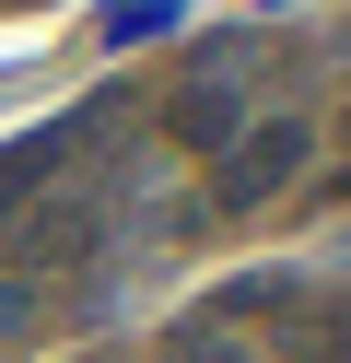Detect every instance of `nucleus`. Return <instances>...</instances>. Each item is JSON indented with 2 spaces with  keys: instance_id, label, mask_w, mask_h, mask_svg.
<instances>
[{
  "instance_id": "nucleus-1",
  "label": "nucleus",
  "mask_w": 351,
  "mask_h": 363,
  "mask_svg": "<svg viewBox=\"0 0 351 363\" xmlns=\"http://www.w3.org/2000/svg\"><path fill=\"white\" fill-rule=\"evenodd\" d=\"M94 235H106V211L82 199H23V211H0V281H59L70 258H94Z\"/></svg>"
},
{
  "instance_id": "nucleus-2",
  "label": "nucleus",
  "mask_w": 351,
  "mask_h": 363,
  "mask_svg": "<svg viewBox=\"0 0 351 363\" xmlns=\"http://www.w3.org/2000/svg\"><path fill=\"white\" fill-rule=\"evenodd\" d=\"M293 164H304V129L293 118H281V129H246V141L223 152V188H211V199H223V211H257L269 188H293Z\"/></svg>"
},
{
  "instance_id": "nucleus-3",
  "label": "nucleus",
  "mask_w": 351,
  "mask_h": 363,
  "mask_svg": "<svg viewBox=\"0 0 351 363\" xmlns=\"http://www.w3.org/2000/svg\"><path fill=\"white\" fill-rule=\"evenodd\" d=\"M164 141H187V152H234V141H246L234 82H176V94H164Z\"/></svg>"
},
{
  "instance_id": "nucleus-4",
  "label": "nucleus",
  "mask_w": 351,
  "mask_h": 363,
  "mask_svg": "<svg viewBox=\"0 0 351 363\" xmlns=\"http://www.w3.org/2000/svg\"><path fill=\"white\" fill-rule=\"evenodd\" d=\"M293 363H351V293H328V305L293 316Z\"/></svg>"
},
{
  "instance_id": "nucleus-5",
  "label": "nucleus",
  "mask_w": 351,
  "mask_h": 363,
  "mask_svg": "<svg viewBox=\"0 0 351 363\" xmlns=\"http://www.w3.org/2000/svg\"><path fill=\"white\" fill-rule=\"evenodd\" d=\"M176 363H246V340H234V328H223V316H211V328H199V340H176Z\"/></svg>"
}]
</instances>
